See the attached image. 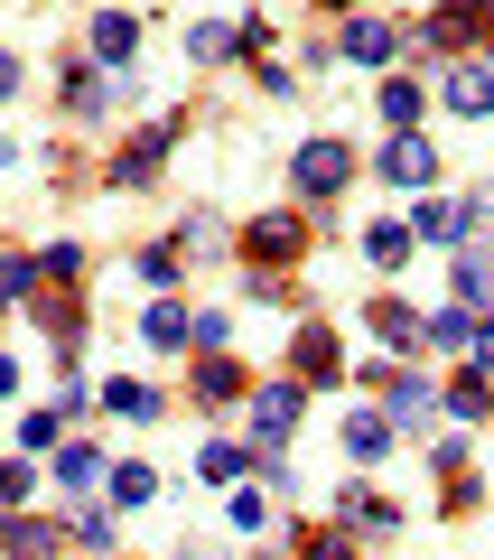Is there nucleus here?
I'll use <instances>...</instances> for the list:
<instances>
[{"label":"nucleus","mask_w":494,"mask_h":560,"mask_svg":"<svg viewBox=\"0 0 494 560\" xmlns=\"http://www.w3.org/2000/svg\"><path fill=\"white\" fill-rule=\"evenodd\" d=\"M345 178H355V150H345V140H308V150L290 160V187H298V197H337Z\"/></svg>","instance_id":"nucleus-1"},{"label":"nucleus","mask_w":494,"mask_h":560,"mask_svg":"<svg viewBox=\"0 0 494 560\" xmlns=\"http://www.w3.org/2000/svg\"><path fill=\"white\" fill-rule=\"evenodd\" d=\"M383 178H392V187H430V178H438V150H430V140H411V131H401L392 150H383Z\"/></svg>","instance_id":"nucleus-2"},{"label":"nucleus","mask_w":494,"mask_h":560,"mask_svg":"<svg viewBox=\"0 0 494 560\" xmlns=\"http://www.w3.org/2000/svg\"><path fill=\"white\" fill-rule=\"evenodd\" d=\"M252 430H261V440H290V430H298V383H261V393H252Z\"/></svg>","instance_id":"nucleus-3"},{"label":"nucleus","mask_w":494,"mask_h":560,"mask_svg":"<svg viewBox=\"0 0 494 560\" xmlns=\"http://www.w3.org/2000/svg\"><path fill=\"white\" fill-rule=\"evenodd\" d=\"M448 103H457V113H494V57L448 66Z\"/></svg>","instance_id":"nucleus-4"},{"label":"nucleus","mask_w":494,"mask_h":560,"mask_svg":"<svg viewBox=\"0 0 494 560\" xmlns=\"http://www.w3.org/2000/svg\"><path fill=\"white\" fill-rule=\"evenodd\" d=\"M392 47H401L392 20H355V28H345V57H355V66H392Z\"/></svg>","instance_id":"nucleus-5"},{"label":"nucleus","mask_w":494,"mask_h":560,"mask_svg":"<svg viewBox=\"0 0 494 560\" xmlns=\"http://www.w3.org/2000/svg\"><path fill=\"white\" fill-rule=\"evenodd\" d=\"M467 224H475V206H457V197H430V206L411 215V234H430V243H457Z\"/></svg>","instance_id":"nucleus-6"},{"label":"nucleus","mask_w":494,"mask_h":560,"mask_svg":"<svg viewBox=\"0 0 494 560\" xmlns=\"http://www.w3.org/2000/svg\"><path fill=\"white\" fill-rule=\"evenodd\" d=\"M131 47H140V20H131V10L94 20V57H103V66H131Z\"/></svg>","instance_id":"nucleus-7"},{"label":"nucleus","mask_w":494,"mask_h":560,"mask_svg":"<svg viewBox=\"0 0 494 560\" xmlns=\"http://www.w3.org/2000/svg\"><path fill=\"white\" fill-rule=\"evenodd\" d=\"M457 300H467V308H485V300H494V261H485V253L457 261Z\"/></svg>","instance_id":"nucleus-8"},{"label":"nucleus","mask_w":494,"mask_h":560,"mask_svg":"<svg viewBox=\"0 0 494 560\" xmlns=\"http://www.w3.org/2000/svg\"><path fill=\"white\" fill-rule=\"evenodd\" d=\"M420 337L430 346H475V318L467 308H438V318H420Z\"/></svg>","instance_id":"nucleus-9"},{"label":"nucleus","mask_w":494,"mask_h":560,"mask_svg":"<svg viewBox=\"0 0 494 560\" xmlns=\"http://www.w3.org/2000/svg\"><path fill=\"white\" fill-rule=\"evenodd\" d=\"M140 337H150V346H187V308H168V300H158L150 318H140Z\"/></svg>","instance_id":"nucleus-10"},{"label":"nucleus","mask_w":494,"mask_h":560,"mask_svg":"<svg viewBox=\"0 0 494 560\" xmlns=\"http://www.w3.org/2000/svg\"><path fill=\"white\" fill-rule=\"evenodd\" d=\"M383 448H392L383 420H345V458H383Z\"/></svg>","instance_id":"nucleus-11"},{"label":"nucleus","mask_w":494,"mask_h":560,"mask_svg":"<svg viewBox=\"0 0 494 560\" xmlns=\"http://www.w3.org/2000/svg\"><path fill=\"white\" fill-rule=\"evenodd\" d=\"M187 57H205V66H215V57H234V28L197 20V28H187Z\"/></svg>","instance_id":"nucleus-12"},{"label":"nucleus","mask_w":494,"mask_h":560,"mask_svg":"<svg viewBox=\"0 0 494 560\" xmlns=\"http://www.w3.org/2000/svg\"><path fill=\"white\" fill-rule=\"evenodd\" d=\"M364 253H374V261H411V224H374Z\"/></svg>","instance_id":"nucleus-13"},{"label":"nucleus","mask_w":494,"mask_h":560,"mask_svg":"<svg viewBox=\"0 0 494 560\" xmlns=\"http://www.w3.org/2000/svg\"><path fill=\"white\" fill-rule=\"evenodd\" d=\"M103 401H113L121 420H150V411H158V393H150V383H113V393H103Z\"/></svg>","instance_id":"nucleus-14"},{"label":"nucleus","mask_w":494,"mask_h":560,"mask_svg":"<svg viewBox=\"0 0 494 560\" xmlns=\"http://www.w3.org/2000/svg\"><path fill=\"white\" fill-rule=\"evenodd\" d=\"M485 401H494V383H485V374H467V383L448 393V411H457V420H485Z\"/></svg>","instance_id":"nucleus-15"},{"label":"nucleus","mask_w":494,"mask_h":560,"mask_svg":"<svg viewBox=\"0 0 494 560\" xmlns=\"http://www.w3.org/2000/svg\"><path fill=\"white\" fill-rule=\"evenodd\" d=\"M150 495H158L150 467H113V504H150Z\"/></svg>","instance_id":"nucleus-16"},{"label":"nucleus","mask_w":494,"mask_h":560,"mask_svg":"<svg viewBox=\"0 0 494 560\" xmlns=\"http://www.w3.org/2000/svg\"><path fill=\"white\" fill-rule=\"evenodd\" d=\"M252 253H261V261H280V253H298V224H290V215H280V224H261V234H252Z\"/></svg>","instance_id":"nucleus-17"},{"label":"nucleus","mask_w":494,"mask_h":560,"mask_svg":"<svg viewBox=\"0 0 494 560\" xmlns=\"http://www.w3.org/2000/svg\"><path fill=\"white\" fill-rule=\"evenodd\" d=\"M383 113H392V121H420V84L392 75V84H383Z\"/></svg>","instance_id":"nucleus-18"},{"label":"nucleus","mask_w":494,"mask_h":560,"mask_svg":"<svg viewBox=\"0 0 494 560\" xmlns=\"http://www.w3.org/2000/svg\"><path fill=\"white\" fill-rule=\"evenodd\" d=\"M327 364H337V346H327V327H308L298 337V374H327Z\"/></svg>","instance_id":"nucleus-19"},{"label":"nucleus","mask_w":494,"mask_h":560,"mask_svg":"<svg viewBox=\"0 0 494 560\" xmlns=\"http://www.w3.org/2000/svg\"><path fill=\"white\" fill-rule=\"evenodd\" d=\"M57 477H66V486H94V477H103V458H94V448H66Z\"/></svg>","instance_id":"nucleus-20"},{"label":"nucleus","mask_w":494,"mask_h":560,"mask_svg":"<svg viewBox=\"0 0 494 560\" xmlns=\"http://www.w3.org/2000/svg\"><path fill=\"white\" fill-rule=\"evenodd\" d=\"M28 495V467H0V504H20Z\"/></svg>","instance_id":"nucleus-21"},{"label":"nucleus","mask_w":494,"mask_h":560,"mask_svg":"<svg viewBox=\"0 0 494 560\" xmlns=\"http://www.w3.org/2000/svg\"><path fill=\"white\" fill-rule=\"evenodd\" d=\"M475 364H485V374H494V318L475 327Z\"/></svg>","instance_id":"nucleus-22"},{"label":"nucleus","mask_w":494,"mask_h":560,"mask_svg":"<svg viewBox=\"0 0 494 560\" xmlns=\"http://www.w3.org/2000/svg\"><path fill=\"white\" fill-rule=\"evenodd\" d=\"M0 94H20V57L10 47H0Z\"/></svg>","instance_id":"nucleus-23"}]
</instances>
